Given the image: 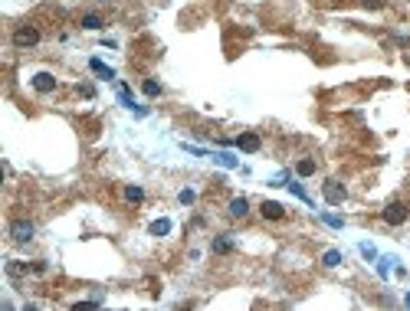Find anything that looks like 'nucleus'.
Wrapping results in <instances>:
<instances>
[{"mask_svg":"<svg viewBox=\"0 0 410 311\" xmlns=\"http://www.w3.org/2000/svg\"><path fill=\"white\" fill-rule=\"evenodd\" d=\"M13 46H20V50H26V46H36L40 43V30L33 23H23V26H17L13 30Z\"/></svg>","mask_w":410,"mask_h":311,"instance_id":"f257e3e1","label":"nucleus"},{"mask_svg":"<svg viewBox=\"0 0 410 311\" xmlns=\"http://www.w3.org/2000/svg\"><path fill=\"white\" fill-rule=\"evenodd\" d=\"M33 236H36V226H33L30 219H13V223H10V239H13V243L23 246V243H30Z\"/></svg>","mask_w":410,"mask_h":311,"instance_id":"f03ea898","label":"nucleus"},{"mask_svg":"<svg viewBox=\"0 0 410 311\" xmlns=\"http://www.w3.org/2000/svg\"><path fill=\"white\" fill-rule=\"evenodd\" d=\"M381 219H384L387 226H400V223H407V219H410V210H407L404 203H387L384 213H381Z\"/></svg>","mask_w":410,"mask_h":311,"instance_id":"7ed1b4c3","label":"nucleus"},{"mask_svg":"<svg viewBox=\"0 0 410 311\" xmlns=\"http://www.w3.org/2000/svg\"><path fill=\"white\" fill-rule=\"evenodd\" d=\"M236 141V148L240 151H246V154H256V151L263 148V141H259V135H253V131H246V135H240V138H233Z\"/></svg>","mask_w":410,"mask_h":311,"instance_id":"20e7f679","label":"nucleus"},{"mask_svg":"<svg viewBox=\"0 0 410 311\" xmlns=\"http://www.w3.org/2000/svg\"><path fill=\"white\" fill-rule=\"evenodd\" d=\"M259 213H263V219H282L286 216V206L282 203H276V200H263V206H259Z\"/></svg>","mask_w":410,"mask_h":311,"instance_id":"39448f33","label":"nucleus"},{"mask_svg":"<svg viewBox=\"0 0 410 311\" xmlns=\"http://www.w3.org/2000/svg\"><path fill=\"white\" fill-rule=\"evenodd\" d=\"M322 193H325V200H328V203H342V200L348 197V190H345L338 181H325V190H322Z\"/></svg>","mask_w":410,"mask_h":311,"instance_id":"423d86ee","label":"nucleus"},{"mask_svg":"<svg viewBox=\"0 0 410 311\" xmlns=\"http://www.w3.org/2000/svg\"><path fill=\"white\" fill-rule=\"evenodd\" d=\"M33 88H36V92H53V88H56V75L36 72V75H33Z\"/></svg>","mask_w":410,"mask_h":311,"instance_id":"0eeeda50","label":"nucleus"},{"mask_svg":"<svg viewBox=\"0 0 410 311\" xmlns=\"http://www.w3.org/2000/svg\"><path fill=\"white\" fill-rule=\"evenodd\" d=\"M210 249H213L217 255H227V252H233V236H217V239L210 243Z\"/></svg>","mask_w":410,"mask_h":311,"instance_id":"6e6552de","label":"nucleus"},{"mask_svg":"<svg viewBox=\"0 0 410 311\" xmlns=\"http://www.w3.org/2000/svg\"><path fill=\"white\" fill-rule=\"evenodd\" d=\"M246 213H249V203H246V200H243V197L230 200V216H233V219H243V216H246Z\"/></svg>","mask_w":410,"mask_h":311,"instance_id":"1a4fd4ad","label":"nucleus"},{"mask_svg":"<svg viewBox=\"0 0 410 311\" xmlns=\"http://www.w3.org/2000/svg\"><path fill=\"white\" fill-rule=\"evenodd\" d=\"M315 170H318V164L312 161V157H302V161L295 164V174H299V177H312Z\"/></svg>","mask_w":410,"mask_h":311,"instance_id":"9d476101","label":"nucleus"},{"mask_svg":"<svg viewBox=\"0 0 410 311\" xmlns=\"http://www.w3.org/2000/svg\"><path fill=\"white\" fill-rule=\"evenodd\" d=\"M89 69H92L95 75H102V79H108V82L115 79V72H112V69L105 66V62H99V59H89Z\"/></svg>","mask_w":410,"mask_h":311,"instance_id":"9b49d317","label":"nucleus"},{"mask_svg":"<svg viewBox=\"0 0 410 311\" xmlns=\"http://www.w3.org/2000/svg\"><path fill=\"white\" fill-rule=\"evenodd\" d=\"M141 92L148 95V99H158V95H161V82H158V79H144L141 82Z\"/></svg>","mask_w":410,"mask_h":311,"instance_id":"f8f14e48","label":"nucleus"},{"mask_svg":"<svg viewBox=\"0 0 410 311\" xmlns=\"http://www.w3.org/2000/svg\"><path fill=\"white\" fill-rule=\"evenodd\" d=\"M148 230H151V236H168V233H171V219H155Z\"/></svg>","mask_w":410,"mask_h":311,"instance_id":"ddd939ff","label":"nucleus"},{"mask_svg":"<svg viewBox=\"0 0 410 311\" xmlns=\"http://www.w3.org/2000/svg\"><path fill=\"white\" fill-rule=\"evenodd\" d=\"M322 265H325V269H335V265H342V252H338V249H328V252L322 255Z\"/></svg>","mask_w":410,"mask_h":311,"instance_id":"4468645a","label":"nucleus"},{"mask_svg":"<svg viewBox=\"0 0 410 311\" xmlns=\"http://www.w3.org/2000/svg\"><path fill=\"white\" fill-rule=\"evenodd\" d=\"M82 30H102V17L99 13H86L82 17Z\"/></svg>","mask_w":410,"mask_h":311,"instance_id":"2eb2a0df","label":"nucleus"},{"mask_svg":"<svg viewBox=\"0 0 410 311\" xmlns=\"http://www.w3.org/2000/svg\"><path fill=\"white\" fill-rule=\"evenodd\" d=\"M125 200H128V203H141V200H144V190H141V187H135V184L125 187Z\"/></svg>","mask_w":410,"mask_h":311,"instance_id":"dca6fc26","label":"nucleus"},{"mask_svg":"<svg viewBox=\"0 0 410 311\" xmlns=\"http://www.w3.org/2000/svg\"><path fill=\"white\" fill-rule=\"evenodd\" d=\"M177 200H180L184 206H191L194 200H197V193H194V190H180V193H177Z\"/></svg>","mask_w":410,"mask_h":311,"instance_id":"f3484780","label":"nucleus"},{"mask_svg":"<svg viewBox=\"0 0 410 311\" xmlns=\"http://www.w3.org/2000/svg\"><path fill=\"white\" fill-rule=\"evenodd\" d=\"M289 190H292V193H295V197H299V200H305V203H312V200H309V193H305V190H302V187H299L295 181H292V184H289Z\"/></svg>","mask_w":410,"mask_h":311,"instance_id":"a211bd4d","label":"nucleus"},{"mask_svg":"<svg viewBox=\"0 0 410 311\" xmlns=\"http://www.w3.org/2000/svg\"><path fill=\"white\" fill-rule=\"evenodd\" d=\"M322 219H325L328 226H335V230H342V219H338V216H331V213H322Z\"/></svg>","mask_w":410,"mask_h":311,"instance_id":"6ab92c4d","label":"nucleus"},{"mask_svg":"<svg viewBox=\"0 0 410 311\" xmlns=\"http://www.w3.org/2000/svg\"><path fill=\"white\" fill-rule=\"evenodd\" d=\"M76 92H79V95H86V99H92V95H95V88H92V85H76Z\"/></svg>","mask_w":410,"mask_h":311,"instance_id":"aec40b11","label":"nucleus"},{"mask_svg":"<svg viewBox=\"0 0 410 311\" xmlns=\"http://www.w3.org/2000/svg\"><path fill=\"white\" fill-rule=\"evenodd\" d=\"M217 161H220V164H223V167H236V161H233V157H230V154H217Z\"/></svg>","mask_w":410,"mask_h":311,"instance_id":"412c9836","label":"nucleus"},{"mask_svg":"<svg viewBox=\"0 0 410 311\" xmlns=\"http://www.w3.org/2000/svg\"><path fill=\"white\" fill-rule=\"evenodd\" d=\"M361 4H364L367 10H381V7H384V0H361Z\"/></svg>","mask_w":410,"mask_h":311,"instance_id":"4be33fe9","label":"nucleus"},{"mask_svg":"<svg viewBox=\"0 0 410 311\" xmlns=\"http://www.w3.org/2000/svg\"><path fill=\"white\" fill-rule=\"evenodd\" d=\"M407 308H410V292H407Z\"/></svg>","mask_w":410,"mask_h":311,"instance_id":"5701e85b","label":"nucleus"}]
</instances>
